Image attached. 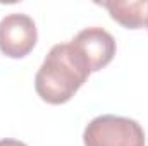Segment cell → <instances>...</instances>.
<instances>
[{
    "mask_svg": "<svg viewBox=\"0 0 148 146\" xmlns=\"http://www.w3.org/2000/svg\"><path fill=\"white\" fill-rule=\"evenodd\" d=\"M74 48L83 55L91 72L102 71L115 55V40L103 28H86L71 40Z\"/></svg>",
    "mask_w": 148,
    "mask_h": 146,
    "instance_id": "277c9868",
    "label": "cell"
},
{
    "mask_svg": "<svg viewBox=\"0 0 148 146\" xmlns=\"http://www.w3.org/2000/svg\"><path fill=\"white\" fill-rule=\"evenodd\" d=\"M110 17L127 29L148 28V0H112L102 2Z\"/></svg>",
    "mask_w": 148,
    "mask_h": 146,
    "instance_id": "5b68a950",
    "label": "cell"
},
{
    "mask_svg": "<svg viewBox=\"0 0 148 146\" xmlns=\"http://www.w3.org/2000/svg\"><path fill=\"white\" fill-rule=\"evenodd\" d=\"M90 67L83 55L69 43L53 45L35 76L38 96L50 105L69 102L90 77Z\"/></svg>",
    "mask_w": 148,
    "mask_h": 146,
    "instance_id": "6da1fadb",
    "label": "cell"
},
{
    "mask_svg": "<svg viewBox=\"0 0 148 146\" xmlns=\"http://www.w3.org/2000/svg\"><path fill=\"white\" fill-rule=\"evenodd\" d=\"M84 146H145L143 127L127 117L98 115L84 129Z\"/></svg>",
    "mask_w": 148,
    "mask_h": 146,
    "instance_id": "7a4b0ae2",
    "label": "cell"
},
{
    "mask_svg": "<svg viewBox=\"0 0 148 146\" xmlns=\"http://www.w3.org/2000/svg\"><path fill=\"white\" fill-rule=\"evenodd\" d=\"M36 40V24L28 14L12 12L0 21V52L5 57H26L35 48Z\"/></svg>",
    "mask_w": 148,
    "mask_h": 146,
    "instance_id": "3957f363",
    "label": "cell"
},
{
    "mask_svg": "<svg viewBox=\"0 0 148 146\" xmlns=\"http://www.w3.org/2000/svg\"><path fill=\"white\" fill-rule=\"evenodd\" d=\"M0 146H28L23 141H17V139H0Z\"/></svg>",
    "mask_w": 148,
    "mask_h": 146,
    "instance_id": "8992f818",
    "label": "cell"
}]
</instances>
